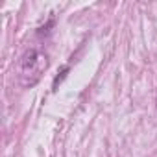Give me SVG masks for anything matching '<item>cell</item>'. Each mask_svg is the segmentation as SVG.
I'll use <instances>...</instances> for the list:
<instances>
[{
  "mask_svg": "<svg viewBox=\"0 0 157 157\" xmlns=\"http://www.w3.org/2000/svg\"><path fill=\"white\" fill-rule=\"evenodd\" d=\"M67 72H68V67H63V70H61V76H57L56 80H54V89L57 87V83H59V82H63V80H65V74H67Z\"/></svg>",
  "mask_w": 157,
  "mask_h": 157,
  "instance_id": "1",
  "label": "cell"
}]
</instances>
